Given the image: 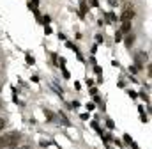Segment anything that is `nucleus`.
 I'll return each instance as SVG.
<instances>
[{
    "label": "nucleus",
    "instance_id": "f257e3e1",
    "mask_svg": "<svg viewBox=\"0 0 152 149\" xmlns=\"http://www.w3.org/2000/svg\"><path fill=\"white\" fill-rule=\"evenodd\" d=\"M20 140H21V135H20L18 131H11V133H7V135L0 137V149H4V148H14Z\"/></svg>",
    "mask_w": 152,
    "mask_h": 149
},
{
    "label": "nucleus",
    "instance_id": "f03ea898",
    "mask_svg": "<svg viewBox=\"0 0 152 149\" xmlns=\"http://www.w3.org/2000/svg\"><path fill=\"white\" fill-rule=\"evenodd\" d=\"M134 14H136L134 9H133L131 5H126L124 11H122V14H120V20H122V21H131V20L134 18Z\"/></svg>",
    "mask_w": 152,
    "mask_h": 149
},
{
    "label": "nucleus",
    "instance_id": "7ed1b4c3",
    "mask_svg": "<svg viewBox=\"0 0 152 149\" xmlns=\"http://www.w3.org/2000/svg\"><path fill=\"white\" fill-rule=\"evenodd\" d=\"M120 32H122V34H129V32H131V21H122Z\"/></svg>",
    "mask_w": 152,
    "mask_h": 149
},
{
    "label": "nucleus",
    "instance_id": "20e7f679",
    "mask_svg": "<svg viewBox=\"0 0 152 149\" xmlns=\"http://www.w3.org/2000/svg\"><path fill=\"white\" fill-rule=\"evenodd\" d=\"M133 43H134V36L129 32V34H127V39H126V46H131Z\"/></svg>",
    "mask_w": 152,
    "mask_h": 149
},
{
    "label": "nucleus",
    "instance_id": "39448f33",
    "mask_svg": "<svg viewBox=\"0 0 152 149\" xmlns=\"http://www.w3.org/2000/svg\"><path fill=\"white\" fill-rule=\"evenodd\" d=\"M92 128H94V130H96V131H97V133H99L101 137H103V130L99 128V124H97V122H92Z\"/></svg>",
    "mask_w": 152,
    "mask_h": 149
},
{
    "label": "nucleus",
    "instance_id": "423d86ee",
    "mask_svg": "<svg viewBox=\"0 0 152 149\" xmlns=\"http://www.w3.org/2000/svg\"><path fill=\"white\" fill-rule=\"evenodd\" d=\"M5 124H7V121H5L4 117H0V131H2L4 128H5Z\"/></svg>",
    "mask_w": 152,
    "mask_h": 149
},
{
    "label": "nucleus",
    "instance_id": "0eeeda50",
    "mask_svg": "<svg viewBox=\"0 0 152 149\" xmlns=\"http://www.w3.org/2000/svg\"><path fill=\"white\" fill-rule=\"evenodd\" d=\"M115 41H122V32H120V30H117V34H115Z\"/></svg>",
    "mask_w": 152,
    "mask_h": 149
},
{
    "label": "nucleus",
    "instance_id": "6e6552de",
    "mask_svg": "<svg viewBox=\"0 0 152 149\" xmlns=\"http://www.w3.org/2000/svg\"><path fill=\"white\" fill-rule=\"evenodd\" d=\"M60 68H62V73H64V78H69V71H67V69H66L64 66H60Z\"/></svg>",
    "mask_w": 152,
    "mask_h": 149
},
{
    "label": "nucleus",
    "instance_id": "1a4fd4ad",
    "mask_svg": "<svg viewBox=\"0 0 152 149\" xmlns=\"http://www.w3.org/2000/svg\"><path fill=\"white\" fill-rule=\"evenodd\" d=\"M106 126H108V128H113V126H115L113 121H112V119H108V121H106Z\"/></svg>",
    "mask_w": 152,
    "mask_h": 149
},
{
    "label": "nucleus",
    "instance_id": "9d476101",
    "mask_svg": "<svg viewBox=\"0 0 152 149\" xmlns=\"http://www.w3.org/2000/svg\"><path fill=\"white\" fill-rule=\"evenodd\" d=\"M27 62H28V64H34V59H32L30 55H27Z\"/></svg>",
    "mask_w": 152,
    "mask_h": 149
},
{
    "label": "nucleus",
    "instance_id": "9b49d317",
    "mask_svg": "<svg viewBox=\"0 0 152 149\" xmlns=\"http://www.w3.org/2000/svg\"><path fill=\"white\" fill-rule=\"evenodd\" d=\"M124 140H126L127 144H131V137H129V135H124Z\"/></svg>",
    "mask_w": 152,
    "mask_h": 149
},
{
    "label": "nucleus",
    "instance_id": "f8f14e48",
    "mask_svg": "<svg viewBox=\"0 0 152 149\" xmlns=\"http://www.w3.org/2000/svg\"><path fill=\"white\" fill-rule=\"evenodd\" d=\"M87 108H88V112L94 110V105H92V103H87Z\"/></svg>",
    "mask_w": 152,
    "mask_h": 149
},
{
    "label": "nucleus",
    "instance_id": "ddd939ff",
    "mask_svg": "<svg viewBox=\"0 0 152 149\" xmlns=\"http://www.w3.org/2000/svg\"><path fill=\"white\" fill-rule=\"evenodd\" d=\"M21 149H30V148H28V146H23V148H21Z\"/></svg>",
    "mask_w": 152,
    "mask_h": 149
},
{
    "label": "nucleus",
    "instance_id": "4468645a",
    "mask_svg": "<svg viewBox=\"0 0 152 149\" xmlns=\"http://www.w3.org/2000/svg\"><path fill=\"white\" fill-rule=\"evenodd\" d=\"M0 108H2V103H0Z\"/></svg>",
    "mask_w": 152,
    "mask_h": 149
}]
</instances>
